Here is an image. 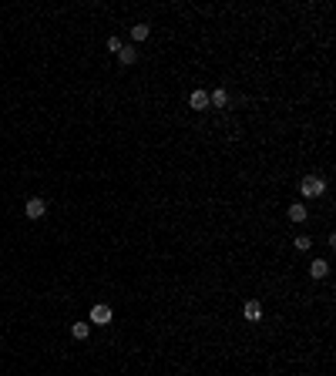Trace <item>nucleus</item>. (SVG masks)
<instances>
[{"mask_svg": "<svg viewBox=\"0 0 336 376\" xmlns=\"http://www.w3.org/2000/svg\"><path fill=\"white\" fill-rule=\"evenodd\" d=\"M299 192L306 195V199H319V195L326 192V181H323V178H316V175H306L299 181Z\"/></svg>", "mask_w": 336, "mask_h": 376, "instance_id": "nucleus-1", "label": "nucleus"}, {"mask_svg": "<svg viewBox=\"0 0 336 376\" xmlns=\"http://www.w3.org/2000/svg\"><path fill=\"white\" fill-rule=\"evenodd\" d=\"M44 212H47L44 199H31L27 202V209H24V215H27V219H44Z\"/></svg>", "mask_w": 336, "mask_h": 376, "instance_id": "nucleus-2", "label": "nucleus"}, {"mask_svg": "<svg viewBox=\"0 0 336 376\" xmlns=\"http://www.w3.org/2000/svg\"><path fill=\"white\" fill-rule=\"evenodd\" d=\"M91 322H98V326H108V322H111V309L98 302V306L91 309Z\"/></svg>", "mask_w": 336, "mask_h": 376, "instance_id": "nucleus-3", "label": "nucleus"}, {"mask_svg": "<svg viewBox=\"0 0 336 376\" xmlns=\"http://www.w3.org/2000/svg\"><path fill=\"white\" fill-rule=\"evenodd\" d=\"M189 104H192L195 111H205V108H209V91H192Z\"/></svg>", "mask_w": 336, "mask_h": 376, "instance_id": "nucleus-4", "label": "nucleus"}, {"mask_svg": "<svg viewBox=\"0 0 336 376\" xmlns=\"http://www.w3.org/2000/svg\"><path fill=\"white\" fill-rule=\"evenodd\" d=\"M242 312H246V319H252V322H256L259 316H262V302H256V299H249V302H246V309H242Z\"/></svg>", "mask_w": 336, "mask_h": 376, "instance_id": "nucleus-5", "label": "nucleus"}, {"mask_svg": "<svg viewBox=\"0 0 336 376\" xmlns=\"http://www.w3.org/2000/svg\"><path fill=\"white\" fill-rule=\"evenodd\" d=\"M118 61H121V64H134V61H138V51H134L131 44H128V47L121 44V51H118Z\"/></svg>", "mask_w": 336, "mask_h": 376, "instance_id": "nucleus-6", "label": "nucleus"}, {"mask_svg": "<svg viewBox=\"0 0 336 376\" xmlns=\"http://www.w3.org/2000/svg\"><path fill=\"white\" fill-rule=\"evenodd\" d=\"M326 272H329V262H326V259H316L313 266H309V276L313 279H323Z\"/></svg>", "mask_w": 336, "mask_h": 376, "instance_id": "nucleus-7", "label": "nucleus"}, {"mask_svg": "<svg viewBox=\"0 0 336 376\" xmlns=\"http://www.w3.org/2000/svg\"><path fill=\"white\" fill-rule=\"evenodd\" d=\"M88 332H91L88 322H74V326H71V336H74V339H88Z\"/></svg>", "mask_w": 336, "mask_h": 376, "instance_id": "nucleus-8", "label": "nucleus"}, {"mask_svg": "<svg viewBox=\"0 0 336 376\" xmlns=\"http://www.w3.org/2000/svg\"><path fill=\"white\" fill-rule=\"evenodd\" d=\"M148 34H151V27H148V24H134V27H131V37H134V41H148Z\"/></svg>", "mask_w": 336, "mask_h": 376, "instance_id": "nucleus-9", "label": "nucleus"}, {"mask_svg": "<svg viewBox=\"0 0 336 376\" xmlns=\"http://www.w3.org/2000/svg\"><path fill=\"white\" fill-rule=\"evenodd\" d=\"M209 101H212L215 108H225V104H229V91H222V88L212 91V98H209Z\"/></svg>", "mask_w": 336, "mask_h": 376, "instance_id": "nucleus-10", "label": "nucleus"}, {"mask_svg": "<svg viewBox=\"0 0 336 376\" xmlns=\"http://www.w3.org/2000/svg\"><path fill=\"white\" fill-rule=\"evenodd\" d=\"M289 219L292 222H306V209H302V205H289Z\"/></svg>", "mask_w": 336, "mask_h": 376, "instance_id": "nucleus-11", "label": "nucleus"}, {"mask_svg": "<svg viewBox=\"0 0 336 376\" xmlns=\"http://www.w3.org/2000/svg\"><path fill=\"white\" fill-rule=\"evenodd\" d=\"M292 242H296V249H299V252H306V249L313 245V239H309V235H299V239H292Z\"/></svg>", "mask_w": 336, "mask_h": 376, "instance_id": "nucleus-12", "label": "nucleus"}, {"mask_svg": "<svg viewBox=\"0 0 336 376\" xmlns=\"http://www.w3.org/2000/svg\"><path fill=\"white\" fill-rule=\"evenodd\" d=\"M108 51H121V41H118V37H108Z\"/></svg>", "mask_w": 336, "mask_h": 376, "instance_id": "nucleus-13", "label": "nucleus"}]
</instances>
